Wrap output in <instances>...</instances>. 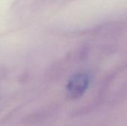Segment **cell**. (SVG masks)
<instances>
[{
	"instance_id": "1",
	"label": "cell",
	"mask_w": 127,
	"mask_h": 126,
	"mask_svg": "<svg viewBox=\"0 0 127 126\" xmlns=\"http://www.w3.org/2000/svg\"><path fill=\"white\" fill-rule=\"evenodd\" d=\"M90 78L85 73L77 74L73 76L67 83L66 94L70 100L80 98L86 91L89 85Z\"/></svg>"
}]
</instances>
